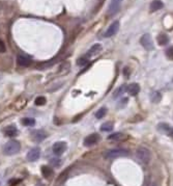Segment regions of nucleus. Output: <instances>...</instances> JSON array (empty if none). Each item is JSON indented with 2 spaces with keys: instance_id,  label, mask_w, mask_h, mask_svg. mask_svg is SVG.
<instances>
[{
  "instance_id": "f257e3e1",
  "label": "nucleus",
  "mask_w": 173,
  "mask_h": 186,
  "mask_svg": "<svg viewBox=\"0 0 173 186\" xmlns=\"http://www.w3.org/2000/svg\"><path fill=\"white\" fill-rule=\"evenodd\" d=\"M21 149V144L17 140H10L7 141L6 144L3 146V153L7 156H12L15 155L20 151Z\"/></svg>"
},
{
  "instance_id": "f03ea898",
  "label": "nucleus",
  "mask_w": 173,
  "mask_h": 186,
  "mask_svg": "<svg viewBox=\"0 0 173 186\" xmlns=\"http://www.w3.org/2000/svg\"><path fill=\"white\" fill-rule=\"evenodd\" d=\"M129 155H130V152L125 149H113L107 151L104 154V157L107 159H115V158L119 157H127Z\"/></svg>"
},
{
  "instance_id": "7ed1b4c3",
  "label": "nucleus",
  "mask_w": 173,
  "mask_h": 186,
  "mask_svg": "<svg viewBox=\"0 0 173 186\" xmlns=\"http://www.w3.org/2000/svg\"><path fill=\"white\" fill-rule=\"evenodd\" d=\"M136 157L138 158V160L140 162L144 163V164H147L150 161V151L145 147H139L136 151Z\"/></svg>"
},
{
  "instance_id": "20e7f679",
  "label": "nucleus",
  "mask_w": 173,
  "mask_h": 186,
  "mask_svg": "<svg viewBox=\"0 0 173 186\" xmlns=\"http://www.w3.org/2000/svg\"><path fill=\"white\" fill-rule=\"evenodd\" d=\"M140 44L143 46V48L145 50H153L155 48V45H153V42H152V35L149 34H145L142 35L141 40H140Z\"/></svg>"
},
{
  "instance_id": "39448f33",
  "label": "nucleus",
  "mask_w": 173,
  "mask_h": 186,
  "mask_svg": "<svg viewBox=\"0 0 173 186\" xmlns=\"http://www.w3.org/2000/svg\"><path fill=\"white\" fill-rule=\"evenodd\" d=\"M101 140V136L98 133H91L90 135L86 136L84 139V146L85 147H91L94 146L95 144H98Z\"/></svg>"
},
{
  "instance_id": "423d86ee",
  "label": "nucleus",
  "mask_w": 173,
  "mask_h": 186,
  "mask_svg": "<svg viewBox=\"0 0 173 186\" xmlns=\"http://www.w3.org/2000/svg\"><path fill=\"white\" fill-rule=\"evenodd\" d=\"M67 148V143H64V141H57V143H55L53 144V149H52V150H53L55 155L60 156V155H62L65 152Z\"/></svg>"
},
{
  "instance_id": "0eeeda50",
  "label": "nucleus",
  "mask_w": 173,
  "mask_h": 186,
  "mask_svg": "<svg viewBox=\"0 0 173 186\" xmlns=\"http://www.w3.org/2000/svg\"><path fill=\"white\" fill-rule=\"evenodd\" d=\"M122 0H111L108 9V15L113 16L115 15L120 9V4H121Z\"/></svg>"
},
{
  "instance_id": "6e6552de",
  "label": "nucleus",
  "mask_w": 173,
  "mask_h": 186,
  "mask_svg": "<svg viewBox=\"0 0 173 186\" xmlns=\"http://www.w3.org/2000/svg\"><path fill=\"white\" fill-rule=\"evenodd\" d=\"M118 29H119V22L118 21H114L113 23H112L111 25L108 27V29L106 30L105 34H104V37H105V38L113 37L115 34H117Z\"/></svg>"
},
{
  "instance_id": "1a4fd4ad",
  "label": "nucleus",
  "mask_w": 173,
  "mask_h": 186,
  "mask_svg": "<svg viewBox=\"0 0 173 186\" xmlns=\"http://www.w3.org/2000/svg\"><path fill=\"white\" fill-rule=\"evenodd\" d=\"M31 138L37 143H40L47 138V133L44 130H34L31 132Z\"/></svg>"
},
{
  "instance_id": "9d476101",
  "label": "nucleus",
  "mask_w": 173,
  "mask_h": 186,
  "mask_svg": "<svg viewBox=\"0 0 173 186\" xmlns=\"http://www.w3.org/2000/svg\"><path fill=\"white\" fill-rule=\"evenodd\" d=\"M40 148H32L28 152V154H27V160L30 161V162H33V161H37L40 158Z\"/></svg>"
},
{
  "instance_id": "9b49d317",
  "label": "nucleus",
  "mask_w": 173,
  "mask_h": 186,
  "mask_svg": "<svg viewBox=\"0 0 173 186\" xmlns=\"http://www.w3.org/2000/svg\"><path fill=\"white\" fill-rule=\"evenodd\" d=\"M17 64L20 65V67H29V65L32 64V61L28 56L19 55L17 57Z\"/></svg>"
},
{
  "instance_id": "f8f14e48",
  "label": "nucleus",
  "mask_w": 173,
  "mask_h": 186,
  "mask_svg": "<svg viewBox=\"0 0 173 186\" xmlns=\"http://www.w3.org/2000/svg\"><path fill=\"white\" fill-rule=\"evenodd\" d=\"M3 133L5 136L7 137H13L18 134V129L16 126L13 125H10V126H7V127L3 128Z\"/></svg>"
},
{
  "instance_id": "ddd939ff",
  "label": "nucleus",
  "mask_w": 173,
  "mask_h": 186,
  "mask_svg": "<svg viewBox=\"0 0 173 186\" xmlns=\"http://www.w3.org/2000/svg\"><path fill=\"white\" fill-rule=\"evenodd\" d=\"M158 129L161 131L163 134H167L169 136H173V128L170 127L168 124H165V123H161L158 126Z\"/></svg>"
},
{
  "instance_id": "4468645a",
  "label": "nucleus",
  "mask_w": 173,
  "mask_h": 186,
  "mask_svg": "<svg viewBox=\"0 0 173 186\" xmlns=\"http://www.w3.org/2000/svg\"><path fill=\"white\" fill-rule=\"evenodd\" d=\"M127 92L130 96H136L140 92V85L138 83H132L127 87Z\"/></svg>"
},
{
  "instance_id": "2eb2a0df",
  "label": "nucleus",
  "mask_w": 173,
  "mask_h": 186,
  "mask_svg": "<svg viewBox=\"0 0 173 186\" xmlns=\"http://www.w3.org/2000/svg\"><path fill=\"white\" fill-rule=\"evenodd\" d=\"M42 174H43L44 178H46V179H50V178L53 177L54 172H53V169H52L51 166L43 165L42 166Z\"/></svg>"
},
{
  "instance_id": "dca6fc26",
  "label": "nucleus",
  "mask_w": 173,
  "mask_h": 186,
  "mask_svg": "<svg viewBox=\"0 0 173 186\" xmlns=\"http://www.w3.org/2000/svg\"><path fill=\"white\" fill-rule=\"evenodd\" d=\"M150 12H156V10H160L164 7V3L161 0H153L150 3Z\"/></svg>"
},
{
  "instance_id": "f3484780",
  "label": "nucleus",
  "mask_w": 173,
  "mask_h": 186,
  "mask_svg": "<svg viewBox=\"0 0 173 186\" xmlns=\"http://www.w3.org/2000/svg\"><path fill=\"white\" fill-rule=\"evenodd\" d=\"M102 50V45L101 44H94L91 48L89 49V51L87 52V55L88 56H93L97 55L98 53H100V51Z\"/></svg>"
},
{
  "instance_id": "a211bd4d",
  "label": "nucleus",
  "mask_w": 173,
  "mask_h": 186,
  "mask_svg": "<svg viewBox=\"0 0 173 186\" xmlns=\"http://www.w3.org/2000/svg\"><path fill=\"white\" fill-rule=\"evenodd\" d=\"M156 40H158L159 45L161 46H165L169 43V37L166 34H160L156 38Z\"/></svg>"
},
{
  "instance_id": "6ab92c4d",
  "label": "nucleus",
  "mask_w": 173,
  "mask_h": 186,
  "mask_svg": "<svg viewBox=\"0 0 173 186\" xmlns=\"http://www.w3.org/2000/svg\"><path fill=\"white\" fill-rule=\"evenodd\" d=\"M127 87H128L127 84H122V85H120L118 89L115 91L114 94H113V98H114V99H115V98H119L120 96L125 94V92H127Z\"/></svg>"
},
{
  "instance_id": "aec40b11",
  "label": "nucleus",
  "mask_w": 173,
  "mask_h": 186,
  "mask_svg": "<svg viewBox=\"0 0 173 186\" xmlns=\"http://www.w3.org/2000/svg\"><path fill=\"white\" fill-rule=\"evenodd\" d=\"M125 137V135L123 134L121 132H117V133H112L111 135L108 136V139L109 140H115V141H118V140H121Z\"/></svg>"
},
{
  "instance_id": "412c9836",
  "label": "nucleus",
  "mask_w": 173,
  "mask_h": 186,
  "mask_svg": "<svg viewBox=\"0 0 173 186\" xmlns=\"http://www.w3.org/2000/svg\"><path fill=\"white\" fill-rule=\"evenodd\" d=\"M21 123L24 126H27V127H31V126H34L35 120L32 119V117H24V119L21 120Z\"/></svg>"
},
{
  "instance_id": "4be33fe9",
  "label": "nucleus",
  "mask_w": 173,
  "mask_h": 186,
  "mask_svg": "<svg viewBox=\"0 0 173 186\" xmlns=\"http://www.w3.org/2000/svg\"><path fill=\"white\" fill-rule=\"evenodd\" d=\"M150 99L153 103H159L162 99V95L160 92H152L150 94Z\"/></svg>"
},
{
  "instance_id": "5701e85b",
  "label": "nucleus",
  "mask_w": 173,
  "mask_h": 186,
  "mask_svg": "<svg viewBox=\"0 0 173 186\" xmlns=\"http://www.w3.org/2000/svg\"><path fill=\"white\" fill-rule=\"evenodd\" d=\"M106 114H107V108L102 107V108L98 109L97 113H95V117H97V119H103Z\"/></svg>"
},
{
  "instance_id": "b1692460",
  "label": "nucleus",
  "mask_w": 173,
  "mask_h": 186,
  "mask_svg": "<svg viewBox=\"0 0 173 186\" xmlns=\"http://www.w3.org/2000/svg\"><path fill=\"white\" fill-rule=\"evenodd\" d=\"M101 130L104 131V132H110V131L113 130V125L111 123H105V124L102 125Z\"/></svg>"
},
{
  "instance_id": "393cba45",
  "label": "nucleus",
  "mask_w": 173,
  "mask_h": 186,
  "mask_svg": "<svg viewBox=\"0 0 173 186\" xmlns=\"http://www.w3.org/2000/svg\"><path fill=\"white\" fill-rule=\"evenodd\" d=\"M46 102H47V100H46V98L45 97H37V99H35V101H34V103H35V105L37 106H43V105H45L46 104Z\"/></svg>"
},
{
  "instance_id": "a878e982",
  "label": "nucleus",
  "mask_w": 173,
  "mask_h": 186,
  "mask_svg": "<svg viewBox=\"0 0 173 186\" xmlns=\"http://www.w3.org/2000/svg\"><path fill=\"white\" fill-rule=\"evenodd\" d=\"M88 64V59L86 58V57H80V58H78V61H77V65H79V67H84V65H86Z\"/></svg>"
},
{
  "instance_id": "bb28decb",
  "label": "nucleus",
  "mask_w": 173,
  "mask_h": 186,
  "mask_svg": "<svg viewBox=\"0 0 173 186\" xmlns=\"http://www.w3.org/2000/svg\"><path fill=\"white\" fill-rule=\"evenodd\" d=\"M166 55H167V57H168L169 59H172V61H173V46L167 49Z\"/></svg>"
},
{
  "instance_id": "cd10ccee",
  "label": "nucleus",
  "mask_w": 173,
  "mask_h": 186,
  "mask_svg": "<svg viewBox=\"0 0 173 186\" xmlns=\"http://www.w3.org/2000/svg\"><path fill=\"white\" fill-rule=\"evenodd\" d=\"M51 164H53L54 166H58L61 164V161H60L58 158H52V159L50 160Z\"/></svg>"
},
{
  "instance_id": "c85d7f7f",
  "label": "nucleus",
  "mask_w": 173,
  "mask_h": 186,
  "mask_svg": "<svg viewBox=\"0 0 173 186\" xmlns=\"http://www.w3.org/2000/svg\"><path fill=\"white\" fill-rule=\"evenodd\" d=\"M6 51V48H5V45L3 43V41L0 39V53H4Z\"/></svg>"
},
{
  "instance_id": "c756f323",
  "label": "nucleus",
  "mask_w": 173,
  "mask_h": 186,
  "mask_svg": "<svg viewBox=\"0 0 173 186\" xmlns=\"http://www.w3.org/2000/svg\"><path fill=\"white\" fill-rule=\"evenodd\" d=\"M19 182H21V180L13 179V180H10V186H15V185H17Z\"/></svg>"
},
{
  "instance_id": "7c9ffc66",
  "label": "nucleus",
  "mask_w": 173,
  "mask_h": 186,
  "mask_svg": "<svg viewBox=\"0 0 173 186\" xmlns=\"http://www.w3.org/2000/svg\"><path fill=\"white\" fill-rule=\"evenodd\" d=\"M152 186H158V185H156V184H152Z\"/></svg>"
},
{
  "instance_id": "2f4dec72",
  "label": "nucleus",
  "mask_w": 173,
  "mask_h": 186,
  "mask_svg": "<svg viewBox=\"0 0 173 186\" xmlns=\"http://www.w3.org/2000/svg\"><path fill=\"white\" fill-rule=\"evenodd\" d=\"M0 185H1V183H0Z\"/></svg>"
}]
</instances>
